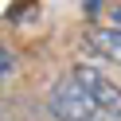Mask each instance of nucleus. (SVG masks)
Returning <instances> with one entry per match:
<instances>
[{
    "label": "nucleus",
    "mask_w": 121,
    "mask_h": 121,
    "mask_svg": "<svg viewBox=\"0 0 121 121\" xmlns=\"http://www.w3.org/2000/svg\"><path fill=\"white\" fill-rule=\"evenodd\" d=\"M47 109H51V117H59V121H90L98 113V105H94V98L82 86L78 74H66V78H59L55 86H51Z\"/></svg>",
    "instance_id": "1"
},
{
    "label": "nucleus",
    "mask_w": 121,
    "mask_h": 121,
    "mask_svg": "<svg viewBox=\"0 0 121 121\" xmlns=\"http://www.w3.org/2000/svg\"><path fill=\"white\" fill-rule=\"evenodd\" d=\"M74 74H78L82 86L90 90V98H94L98 113H109L113 121H121V86H113V82L105 78L102 70H94V66H78Z\"/></svg>",
    "instance_id": "2"
},
{
    "label": "nucleus",
    "mask_w": 121,
    "mask_h": 121,
    "mask_svg": "<svg viewBox=\"0 0 121 121\" xmlns=\"http://www.w3.org/2000/svg\"><path fill=\"white\" fill-rule=\"evenodd\" d=\"M94 47L102 51L105 59L121 63V31H117V27H113V31H98V35H94Z\"/></svg>",
    "instance_id": "3"
},
{
    "label": "nucleus",
    "mask_w": 121,
    "mask_h": 121,
    "mask_svg": "<svg viewBox=\"0 0 121 121\" xmlns=\"http://www.w3.org/2000/svg\"><path fill=\"white\" fill-rule=\"evenodd\" d=\"M12 66H16V59H12V51L4 47V43H0V78H8V74H12Z\"/></svg>",
    "instance_id": "4"
}]
</instances>
